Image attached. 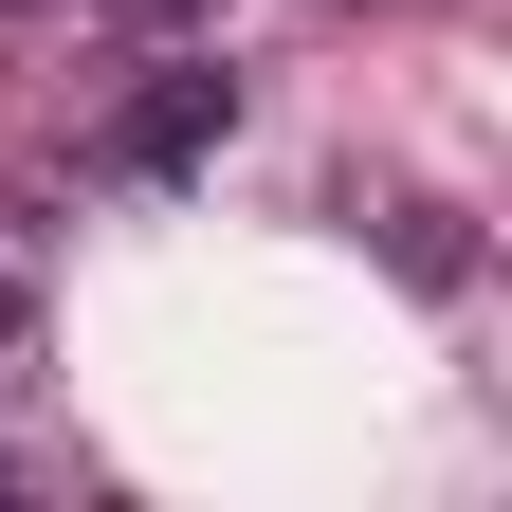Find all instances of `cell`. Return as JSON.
Here are the masks:
<instances>
[{
	"instance_id": "6da1fadb",
	"label": "cell",
	"mask_w": 512,
	"mask_h": 512,
	"mask_svg": "<svg viewBox=\"0 0 512 512\" xmlns=\"http://www.w3.org/2000/svg\"><path fill=\"white\" fill-rule=\"evenodd\" d=\"M220 128H238V74H202V55H165V74L128 92V128H110V147L147 165V183H183V165L220 147Z\"/></svg>"
},
{
	"instance_id": "7a4b0ae2",
	"label": "cell",
	"mask_w": 512,
	"mask_h": 512,
	"mask_svg": "<svg viewBox=\"0 0 512 512\" xmlns=\"http://www.w3.org/2000/svg\"><path fill=\"white\" fill-rule=\"evenodd\" d=\"M110 19H128V37H183V19H220V0H110Z\"/></svg>"
},
{
	"instance_id": "3957f363",
	"label": "cell",
	"mask_w": 512,
	"mask_h": 512,
	"mask_svg": "<svg viewBox=\"0 0 512 512\" xmlns=\"http://www.w3.org/2000/svg\"><path fill=\"white\" fill-rule=\"evenodd\" d=\"M19 311H37V293H19V275H0V366H19Z\"/></svg>"
},
{
	"instance_id": "277c9868",
	"label": "cell",
	"mask_w": 512,
	"mask_h": 512,
	"mask_svg": "<svg viewBox=\"0 0 512 512\" xmlns=\"http://www.w3.org/2000/svg\"><path fill=\"white\" fill-rule=\"evenodd\" d=\"M0 19H37V0H0Z\"/></svg>"
}]
</instances>
